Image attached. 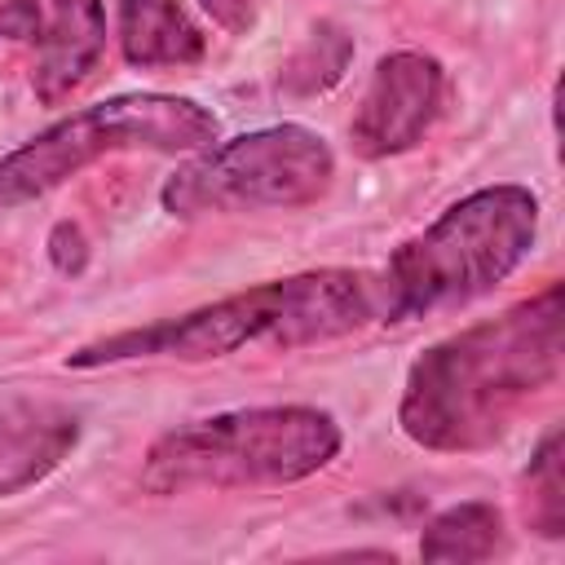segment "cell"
I'll return each instance as SVG.
<instances>
[{
  "label": "cell",
  "instance_id": "6da1fadb",
  "mask_svg": "<svg viewBox=\"0 0 565 565\" xmlns=\"http://www.w3.org/2000/svg\"><path fill=\"white\" fill-rule=\"evenodd\" d=\"M565 358L561 282L499 318L424 349L406 375L397 424L424 450H481L508 419L556 384Z\"/></svg>",
  "mask_w": 565,
  "mask_h": 565
},
{
  "label": "cell",
  "instance_id": "7a4b0ae2",
  "mask_svg": "<svg viewBox=\"0 0 565 565\" xmlns=\"http://www.w3.org/2000/svg\"><path fill=\"white\" fill-rule=\"evenodd\" d=\"M380 318V282L362 269H309L269 278L181 318L128 327L66 353V366L93 371L115 362H207L238 349H305L340 340Z\"/></svg>",
  "mask_w": 565,
  "mask_h": 565
},
{
  "label": "cell",
  "instance_id": "3957f363",
  "mask_svg": "<svg viewBox=\"0 0 565 565\" xmlns=\"http://www.w3.org/2000/svg\"><path fill=\"white\" fill-rule=\"evenodd\" d=\"M539 199L525 185H481L406 238L380 282V318L411 322L494 291L534 247Z\"/></svg>",
  "mask_w": 565,
  "mask_h": 565
},
{
  "label": "cell",
  "instance_id": "277c9868",
  "mask_svg": "<svg viewBox=\"0 0 565 565\" xmlns=\"http://www.w3.org/2000/svg\"><path fill=\"white\" fill-rule=\"evenodd\" d=\"M340 424L318 406H238L154 437L141 463L150 494L291 486L340 455Z\"/></svg>",
  "mask_w": 565,
  "mask_h": 565
},
{
  "label": "cell",
  "instance_id": "5b68a950",
  "mask_svg": "<svg viewBox=\"0 0 565 565\" xmlns=\"http://www.w3.org/2000/svg\"><path fill=\"white\" fill-rule=\"evenodd\" d=\"M221 132L216 115L177 93H119L71 110L18 150L0 154V207H22L66 185L88 163L119 150L194 154Z\"/></svg>",
  "mask_w": 565,
  "mask_h": 565
},
{
  "label": "cell",
  "instance_id": "8992f818",
  "mask_svg": "<svg viewBox=\"0 0 565 565\" xmlns=\"http://www.w3.org/2000/svg\"><path fill=\"white\" fill-rule=\"evenodd\" d=\"M331 177H335V154L322 132L305 124H269L194 150V159L163 181L159 203L172 216L278 212V207L287 212L318 203Z\"/></svg>",
  "mask_w": 565,
  "mask_h": 565
},
{
  "label": "cell",
  "instance_id": "52a82bcc",
  "mask_svg": "<svg viewBox=\"0 0 565 565\" xmlns=\"http://www.w3.org/2000/svg\"><path fill=\"white\" fill-rule=\"evenodd\" d=\"M446 102V71L428 53H388L375 62L371 84L349 119V141L362 159H388L424 141Z\"/></svg>",
  "mask_w": 565,
  "mask_h": 565
},
{
  "label": "cell",
  "instance_id": "ba28073f",
  "mask_svg": "<svg viewBox=\"0 0 565 565\" xmlns=\"http://www.w3.org/2000/svg\"><path fill=\"white\" fill-rule=\"evenodd\" d=\"M79 441V415L62 402L0 406V499L40 486Z\"/></svg>",
  "mask_w": 565,
  "mask_h": 565
},
{
  "label": "cell",
  "instance_id": "9c48e42d",
  "mask_svg": "<svg viewBox=\"0 0 565 565\" xmlns=\"http://www.w3.org/2000/svg\"><path fill=\"white\" fill-rule=\"evenodd\" d=\"M106 49V9L102 0H49V22L40 26V53L31 88L44 106L71 97L97 66Z\"/></svg>",
  "mask_w": 565,
  "mask_h": 565
},
{
  "label": "cell",
  "instance_id": "30bf717a",
  "mask_svg": "<svg viewBox=\"0 0 565 565\" xmlns=\"http://www.w3.org/2000/svg\"><path fill=\"white\" fill-rule=\"evenodd\" d=\"M119 49L128 66H190L203 57V31L177 0H119Z\"/></svg>",
  "mask_w": 565,
  "mask_h": 565
},
{
  "label": "cell",
  "instance_id": "8fae6325",
  "mask_svg": "<svg viewBox=\"0 0 565 565\" xmlns=\"http://www.w3.org/2000/svg\"><path fill=\"white\" fill-rule=\"evenodd\" d=\"M503 543V512L494 503H455L446 512H437L428 525H424V539H419V556L424 561H486L494 556Z\"/></svg>",
  "mask_w": 565,
  "mask_h": 565
},
{
  "label": "cell",
  "instance_id": "7c38bea8",
  "mask_svg": "<svg viewBox=\"0 0 565 565\" xmlns=\"http://www.w3.org/2000/svg\"><path fill=\"white\" fill-rule=\"evenodd\" d=\"M530 486H534V512H530V521H534L539 534L556 539L561 525H565V499H561V428H552L539 441V450L530 459Z\"/></svg>",
  "mask_w": 565,
  "mask_h": 565
},
{
  "label": "cell",
  "instance_id": "4fadbf2b",
  "mask_svg": "<svg viewBox=\"0 0 565 565\" xmlns=\"http://www.w3.org/2000/svg\"><path fill=\"white\" fill-rule=\"evenodd\" d=\"M40 0H0V40H40Z\"/></svg>",
  "mask_w": 565,
  "mask_h": 565
},
{
  "label": "cell",
  "instance_id": "5bb4252c",
  "mask_svg": "<svg viewBox=\"0 0 565 565\" xmlns=\"http://www.w3.org/2000/svg\"><path fill=\"white\" fill-rule=\"evenodd\" d=\"M49 256H53V265H57L62 274H79V269H84V260H88V243H84L79 225L57 221V225H53V234H49Z\"/></svg>",
  "mask_w": 565,
  "mask_h": 565
},
{
  "label": "cell",
  "instance_id": "9a60e30c",
  "mask_svg": "<svg viewBox=\"0 0 565 565\" xmlns=\"http://www.w3.org/2000/svg\"><path fill=\"white\" fill-rule=\"evenodd\" d=\"M216 26L234 31V35H247L252 22H256V0H199Z\"/></svg>",
  "mask_w": 565,
  "mask_h": 565
}]
</instances>
